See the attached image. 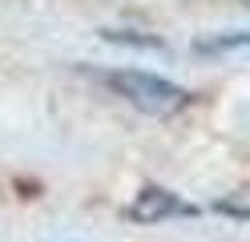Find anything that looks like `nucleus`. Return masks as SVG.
Instances as JSON below:
<instances>
[{
    "instance_id": "2",
    "label": "nucleus",
    "mask_w": 250,
    "mask_h": 242,
    "mask_svg": "<svg viewBox=\"0 0 250 242\" xmlns=\"http://www.w3.org/2000/svg\"><path fill=\"white\" fill-rule=\"evenodd\" d=\"M137 218H158V214H190V206H182L178 198H169L166 190H146L142 202L133 206Z\"/></svg>"
},
{
    "instance_id": "1",
    "label": "nucleus",
    "mask_w": 250,
    "mask_h": 242,
    "mask_svg": "<svg viewBox=\"0 0 250 242\" xmlns=\"http://www.w3.org/2000/svg\"><path fill=\"white\" fill-rule=\"evenodd\" d=\"M109 85L121 89L137 109L146 113H158V117H166V113H174L186 105V89H178L174 81H166L158 73H146V69H121V73H109Z\"/></svg>"
},
{
    "instance_id": "3",
    "label": "nucleus",
    "mask_w": 250,
    "mask_h": 242,
    "mask_svg": "<svg viewBox=\"0 0 250 242\" xmlns=\"http://www.w3.org/2000/svg\"><path fill=\"white\" fill-rule=\"evenodd\" d=\"M202 53H250V28L238 32H222V37H210V41H198Z\"/></svg>"
}]
</instances>
